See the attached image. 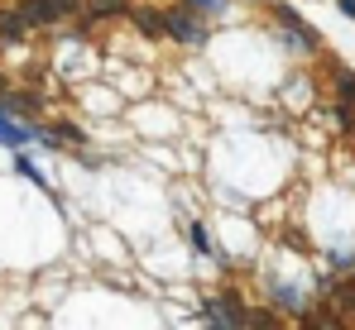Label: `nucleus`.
<instances>
[{"label": "nucleus", "mask_w": 355, "mask_h": 330, "mask_svg": "<svg viewBox=\"0 0 355 330\" xmlns=\"http://www.w3.org/2000/svg\"><path fill=\"white\" fill-rule=\"evenodd\" d=\"M139 29H144V34H159V29H164V19H154V15H139Z\"/></svg>", "instance_id": "nucleus-11"}, {"label": "nucleus", "mask_w": 355, "mask_h": 330, "mask_svg": "<svg viewBox=\"0 0 355 330\" xmlns=\"http://www.w3.org/2000/svg\"><path fill=\"white\" fill-rule=\"evenodd\" d=\"M29 29H34V24L24 19V10H5V15H0V44H19Z\"/></svg>", "instance_id": "nucleus-4"}, {"label": "nucleus", "mask_w": 355, "mask_h": 330, "mask_svg": "<svg viewBox=\"0 0 355 330\" xmlns=\"http://www.w3.org/2000/svg\"><path fill=\"white\" fill-rule=\"evenodd\" d=\"M187 239H192V249H197V254H207V249H211V239H207V230H202V225H192V230H187Z\"/></svg>", "instance_id": "nucleus-8"}, {"label": "nucleus", "mask_w": 355, "mask_h": 330, "mask_svg": "<svg viewBox=\"0 0 355 330\" xmlns=\"http://www.w3.org/2000/svg\"><path fill=\"white\" fill-rule=\"evenodd\" d=\"M192 15H197L192 5H187V10H173V15L164 19V29L173 34L178 44H192V48H197V44H207V29H202V24H197Z\"/></svg>", "instance_id": "nucleus-1"}, {"label": "nucleus", "mask_w": 355, "mask_h": 330, "mask_svg": "<svg viewBox=\"0 0 355 330\" xmlns=\"http://www.w3.org/2000/svg\"><path fill=\"white\" fill-rule=\"evenodd\" d=\"M336 5H341V15H351V19H355V0H336Z\"/></svg>", "instance_id": "nucleus-12"}, {"label": "nucleus", "mask_w": 355, "mask_h": 330, "mask_svg": "<svg viewBox=\"0 0 355 330\" xmlns=\"http://www.w3.org/2000/svg\"><path fill=\"white\" fill-rule=\"evenodd\" d=\"M341 101H346V106H355V77H351V72L341 77Z\"/></svg>", "instance_id": "nucleus-9"}, {"label": "nucleus", "mask_w": 355, "mask_h": 330, "mask_svg": "<svg viewBox=\"0 0 355 330\" xmlns=\"http://www.w3.org/2000/svg\"><path fill=\"white\" fill-rule=\"evenodd\" d=\"M19 10H24L29 24H58L72 5H67V0H19Z\"/></svg>", "instance_id": "nucleus-2"}, {"label": "nucleus", "mask_w": 355, "mask_h": 330, "mask_svg": "<svg viewBox=\"0 0 355 330\" xmlns=\"http://www.w3.org/2000/svg\"><path fill=\"white\" fill-rule=\"evenodd\" d=\"M351 134H355V125H351Z\"/></svg>", "instance_id": "nucleus-14"}, {"label": "nucleus", "mask_w": 355, "mask_h": 330, "mask_svg": "<svg viewBox=\"0 0 355 330\" xmlns=\"http://www.w3.org/2000/svg\"><path fill=\"white\" fill-rule=\"evenodd\" d=\"M192 10H207V15H221L226 0H192Z\"/></svg>", "instance_id": "nucleus-10"}, {"label": "nucleus", "mask_w": 355, "mask_h": 330, "mask_svg": "<svg viewBox=\"0 0 355 330\" xmlns=\"http://www.w3.org/2000/svg\"><path fill=\"white\" fill-rule=\"evenodd\" d=\"M125 10V0H92V19L96 15H120Z\"/></svg>", "instance_id": "nucleus-6"}, {"label": "nucleus", "mask_w": 355, "mask_h": 330, "mask_svg": "<svg viewBox=\"0 0 355 330\" xmlns=\"http://www.w3.org/2000/svg\"><path fill=\"white\" fill-rule=\"evenodd\" d=\"M15 172H19V177H29V182H39V187H44V172H39V167L29 163V158H15Z\"/></svg>", "instance_id": "nucleus-7"}, {"label": "nucleus", "mask_w": 355, "mask_h": 330, "mask_svg": "<svg viewBox=\"0 0 355 330\" xmlns=\"http://www.w3.org/2000/svg\"><path fill=\"white\" fill-rule=\"evenodd\" d=\"M279 19L288 24V34H293V44H297V48H317V29H312V24H302V15H297V10L279 5Z\"/></svg>", "instance_id": "nucleus-3"}, {"label": "nucleus", "mask_w": 355, "mask_h": 330, "mask_svg": "<svg viewBox=\"0 0 355 330\" xmlns=\"http://www.w3.org/2000/svg\"><path fill=\"white\" fill-rule=\"evenodd\" d=\"M0 91H5V82H0Z\"/></svg>", "instance_id": "nucleus-13"}, {"label": "nucleus", "mask_w": 355, "mask_h": 330, "mask_svg": "<svg viewBox=\"0 0 355 330\" xmlns=\"http://www.w3.org/2000/svg\"><path fill=\"white\" fill-rule=\"evenodd\" d=\"M207 321H211V326H245V311L231 306V302H211V306H207Z\"/></svg>", "instance_id": "nucleus-5"}]
</instances>
